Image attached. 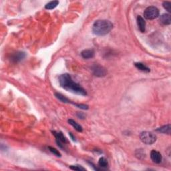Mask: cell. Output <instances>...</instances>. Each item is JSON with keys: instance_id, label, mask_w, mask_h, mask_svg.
<instances>
[{"instance_id": "6da1fadb", "label": "cell", "mask_w": 171, "mask_h": 171, "mask_svg": "<svg viewBox=\"0 0 171 171\" xmlns=\"http://www.w3.org/2000/svg\"><path fill=\"white\" fill-rule=\"evenodd\" d=\"M59 83L62 88L67 91L81 96H86L87 92L79 84L76 83L72 80L69 74H64L59 76Z\"/></svg>"}, {"instance_id": "7a4b0ae2", "label": "cell", "mask_w": 171, "mask_h": 171, "mask_svg": "<svg viewBox=\"0 0 171 171\" xmlns=\"http://www.w3.org/2000/svg\"><path fill=\"white\" fill-rule=\"evenodd\" d=\"M113 24L108 20H97L92 26V32L96 36H104L109 33Z\"/></svg>"}, {"instance_id": "3957f363", "label": "cell", "mask_w": 171, "mask_h": 171, "mask_svg": "<svg viewBox=\"0 0 171 171\" xmlns=\"http://www.w3.org/2000/svg\"><path fill=\"white\" fill-rule=\"evenodd\" d=\"M140 138L144 144L147 145H151L156 141V136L155 134L150 132H142L140 134Z\"/></svg>"}, {"instance_id": "277c9868", "label": "cell", "mask_w": 171, "mask_h": 171, "mask_svg": "<svg viewBox=\"0 0 171 171\" xmlns=\"http://www.w3.org/2000/svg\"><path fill=\"white\" fill-rule=\"evenodd\" d=\"M159 16V10L154 6L148 7L144 11V17L148 20H152L157 18Z\"/></svg>"}, {"instance_id": "5b68a950", "label": "cell", "mask_w": 171, "mask_h": 171, "mask_svg": "<svg viewBox=\"0 0 171 171\" xmlns=\"http://www.w3.org/2000/svg\"><path fill=\"white\" fill-rule=\"evenodd\" d=\"M92 71H93L94 75L97 77H103L106 74V70L99 65L94 66L92 68Z\"/></svg>"}, {"instance_id": "8992f818", "label": "cell", "mask_w": 171, "mask_h": 171, "mask_svg": "<svg viewBox=\"0 0 171 171\" xmlns=\"http://www.w3.org/2000/svg\"><path fill=\"white\" fill-rule=\"evenodd\" d=\"M150 158H151L152 162L156 164L160 163L162 159L161 154L155 150H152V151L150 152Z\"/></svg>"}, {"instance_id": "52a82bcc", "label": "cell", "mask_w": 171, "mask_h": 171, "mask_svg": "<svg viewBox=\"0 0 171 171\" xmlns=\"http://www.w3.org/2000/svg\"><path fill=\"white\" fill-rule=\"evenodd\" d=\"M25 57V54L23 52H17L16 53L12 54L10 60L14 63H17L21 61L22 60L24 59V58Z\"/></svg>"}, {"instance_id": "ba28073f", "label": "cell", "mask_w": 171, "mask_h": 171, "mask_svg": "<svg viewBox=\"0 0 171 171\" xmlns=\"http://www.w3.org/2000/svg\"><path fill=\"white\" fill-rule=\"evenodd\" d=\"M137 24L138 29L142 33H144L146 31V21L142 16L138 15L137 17Z\"/></svg>"}, {"instance_id": "9c48e42d", "label": "cell", "mask_w": 171, "mask_h": 171, "mask_svg": "<svg viewBox=\"0 0 171 171\" xmlns=\"http://www.w3.org/2000/svg\"><path fill=\"white\" fill-rule=\"evenodd\" d=\"M53 135L55 136L56 141H59L63 144L68 143V140L64 136V134L61 132H56V131H52Z\"/></svg>"}, {"instance_id": "30bf717a", "label": "cell", "mask_w": 171, "mask_h": 171, "mask_svg": "<svg viewBox=\"0 0 171 171\" xmlns=\"http://www.w3.org/2000/svg\"><path fill=\"white\" fill-rule=\"evenodd\" d=\"M160 21L163 25H170L171 23V19H170V15L168 13H164L160 17Z\"/></svg>"}, {"instance_id": "8fae6325", "label": "cell", "mask_w": 171, "mask_h": 171, "mask_svg": "<svg viewBox=\"0 0 171 171\" xmlns=\"http://www.w3.org/2000/svg\"><path fill=\"white\" fill-rule=\"evenodd\" d=\"M81 55L84 59H90L94 56V51L93 50H84L82 52Z\"/></svg>"}, {"instance_id": "7c38bea8", "label": "cell", "mask_w": 171, "mask_h": 171, "mask_svg": "<svg viewBox=\"0 0 171 171\" xmlns=\"http://www.w3.org/2000/svg\"><path fill=\"white\" fill-rule=\"evenodd\" d=\"M170 124H166V125H164L162 127H160L157 128L156 130V132H160V133L162 134H170Z\"/></svg>"}, {"instance_id": "4fadbf2b", "label": "cell", "mask_w": 171, "mask_h": 171, "mask_svg": "<svg viewBox=\"0 0 171 171\" xmlns=\"http://www.w3.org/2000/svg\"><path fill=\"white\" fill-rule=\"evenodd\" d=\"M68 123H69L70 125H72L73 127L74 128L76 131L79 132H82L83 131V128H82V126H80L79 124H78L76 121H74V120L72 119H69L68 120Z\"/></svg>"}, {"instance_id": "5bb4252c", "label": "cell", "mask_w": 171, "mask_h": 171, "mask_svg": "<svg viewBox=\"0 0 171 171\" xmlns=\"http://www.w3.org/2000/svg\"><path fill=\"white\" fill-rule=\"evenodd\" d=\"M134 65H135L136 68H137V69H138L142 72H147V73H148V72H150V71L149 68H148L147 66H145L144 64H143L142 63H140V62L135 63V64H134Z\"/></svg>"}, {"instance_id": "9a60e30c", "label": "cell", "mask_w": 171, "mask_h": 171, "mask_svg": "<svg viewBox=\"0 0 171 171\" xmlns=\"http://www.w3.org/2000/svg\"><path fill=\"white\" fill-rule=\"evenodd\" d=\"M55 96H56V97L60 100V101L64 102V103H72V102L70 101L68 98H66L65 96L62 95V94L56 92V93H55Z\"/></svg>"}, {"instance_id": "2e32d148", "label": "cell", "mask_w": 171, "mask_h": 171, "mask_svg": "<svg viewBox=\"0 0 171 171\" xmlns=\"http://www.w3.org/2000/svg\"><path fill=\"white\" fill-rule=\"evenodd\" d=\"M58 4H59V1H52L46 4L45 5V8L46 9H49V10L53 9L54 8L57 7Z\"/></svg>"}, {"instance_id": "e0dca14e", "label": "cell", "mask_w": 171, "mask_h": 171, "mask_svg": "<svg viewBox=\"0 0 171 171\" xmlns=\"http://www.w3.org/2000/svg\"><path fill=\"white\" fill-rule=\"evenodd\" d=\"M98 165L102 168H106L108 166V163L107 160L106 159V158L101 157L99 159L98 161Z\"/></svg>"}, {"instance_id": "ac0fdd59", "label": "cell", "mask_w": 171, "mask_h": 171, "mask_svg": "<svg viewBox=\"0 0 171 171\" xmlns=\"http://www.w3.org/2000/svg\"><path fill=\"white\" fill-rule=\"evenodd\" d=\"M48 149L50 152H52V154H54V155L58 156V157H60L61 156V154H60V152L58 151L57 149H56L55 148H53L52 147V146H48Z\"/></svg>"}, {"instance_id": "d6986e66", "label": "cell", "mask_w": 171, "mask_h": 171, "mask_svg": "<svg viewBox=\"0 0 171 171\" xmlns=\"http://www.w3.org/2000/svg\"><path fill=\"white\" fill-rule=\"evenodd\" d=\"M162 5L164 9H165L168 12L170 13L171 12V2L170 1H164L162 3Z\"/></svg>"}, {"instance_id": "ffe728a7", "label": "cell", "mask_w": 171, "mask_h": 171, "mask_svg": "<svg viewBox=\"0 0 171 171\" xmlns=\"http://www.w3.org/2000/svg\"><path fill=\"white\" fill-rule=\"evenodd\" d=\"M70 168L74 170H78V171H82V170H86V168L82 167V166L80 165H71L70 166Z\"/></svg>"}, {"instance_id": "44dd1931", "label": "cell", "mask_w": 171, "mask_h": 171, "mask_svg": "<svg viewBox=\"0 0 171 171\" xmlns=\"http://www.w3.org/2000/svg\"><path fill=\"white\" fill-rule=\"evenodd\" d=\"M72 104H73L74 106H76V107L80 108V109H82V110H88V106L86 105V104H75V103H73V102H72Z\"/></svg>"}, {"instance_id": "7402d4cb", "label": "cell", "mask_w": 171, "mask_h": 171, "mask_svg": "<svg viewBox=\"0 0 171 171\" xmlns=\"http://www.w3.org/2000/svg\"><path fill=\"white\" fill-rule=\"evenodd\" d=\"M77 116H78V118H81V119H84V118H85V116H84V114L82 113V112H78Z\"/></svg>"}, {"instance_id": "603a6c76", "label": "cell", "mask_w": 171, "mask_h": 171, "mask_svg": "<svg viewBox=\"0 0 171 171\" xmlns=\"http://www.w3.org/2000/svg\"><path fill=\"white\" fill-rule=\"evenodd\" d=\"M69 134H70V137H71V138H72V140H74V141H76V138H75V137H74V136L73 135H72V134L71 133V132H70V133H69Z\"/></svg>"}]
</instances>
